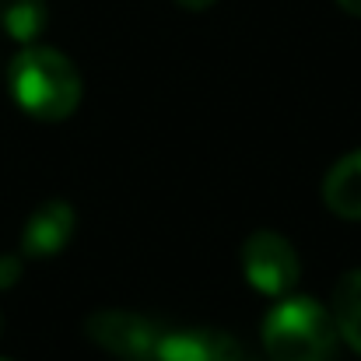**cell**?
<instances>
[{
    "instance_id": "6da1fadb",
    "label": "cell",
    "mask_w": 361,
    "mask_h": 361,
    "mask_svg": "<svg viewBox=\"0 0 361 361\" xmlns=\"http://www.w3.org/2000/svg\"><path fill=\"white\" fill-rule=\"evenodd\" d=\"M11 95L18 109L46 123L67 120L81 106V74L78 67L49 46H25L7 71Z\"/></svg>"
},
{
    "instance_id": "7a4b0ae2",
    "label": "cell",
    "mask_w": 361,
    "mask_h": 361,
    "mask_svg": "<svg viewBox=\"0 0 361 361\" xmlns=\"http://www.w3.org/2000/svg\"><path fill=\"white\" fill-rule=\"evenodd\" d=\"M337 326L312 295H284L263 319V348L274 361H334Z\"/></svg>"
},
{
    "instance_id": "3957f363",
    "label": "cell",
    "mask_w": 361,
    "mask_h": 361,
    "mask_svg": "<svg viewBox=\"0 0 361 361\" xmlns=\"http://www.w3.org/2000/svg\"><path fill=\"white\" fill-rule=\"evenodd\" d=\"M242 274L245 281L267 295V298H284L298 284L302 263L295 245L277 235V232H252L242 242Z\"/></svg>"
},
{
    "instance_id": "277c9868",
    "label": "cell",
    "mask_w": 361,
    "mask_h": 361,
    "mask_svg": "<svg viewBox=\"0 0 361 361\" xmlns=\"http://www.w3.org/2000/svg\"><path fill=\"white\" fill-rule=\"evenodd\" d=\"M161 323L147 319V316H133V312H95L88 319V337L120 355L126 361H154V351H158V341H161Z\"/></svg>"
},
{
    "instance_id": "5b68a950",
    "label": "cell",
    "mask_w": 361,
    "mask_h": 361,
    "mask_svg": "<svg viewBox=\"0 0 361 361\" xmlns=\"http://www.w3.org/2000/svg\"><path fill=\"white\" fill-rule=\"evenodd\" d=\"M154 361H245L242 344L214 326H179L161 330Z\"/></svg>"
},
{
    "instance_id": "8992f818",
    "label": "cell",
    "mask_w": 361,
    "mask_h": 361,
    "mask_svg": "<svg viewBox=\"0 0 361 361\" xmlns=\"http://www.w3.org/2000/svg\"><path fill=\"white\" fill-rule=\"evenodd\" d=\"M78 228V214L67 200H49L42 207H35L21 228V252L25 256H56L63 252V245L74 239Z\"/></svg>"
},
{
    "instance_id": "52a82bcc",
    "label": "cell",
    "mask_w": 361,
    "mask_h": 361,
    "mask_svg": "<svg viewBox=\"0 0 361 361\" xmlns=\"http://www.w3.org/2000/svg\"><path fill=\"white\" fill-rule=\"evenodd\" d=\"M323 200L326 207L344 218V221H361V147L344 154L323 179Z\"/></svg>"
},
{
    "instance_id": "ba28073f",
    "label": "cell",
    "mask_w": 361,
    "mask_h": 361,
    "mask_svg": "<svg viewBox=\"0 0 361 361\" xmlns=\"http://www.w3.org/2000/svg\"><path fill=\"white\" fill-rule=\"evenodd\" d=\"M330 316H334L337 334L361 355V270H348L334 284Z\"/></svg>"
},
{
    "instance_id": "9c48e42d",
    "label": "cell",
    "mask_w": 361,
    "mask_h": 361,
    "mask_svg": "<svg viewBox=\"0 0 361 361\" xmlns=\"http://www.w3.org/2000/svg\"><path fill=\"white\" fill-rule=\"evenodd\" d=\"M0 25L14 42H32L46 28V0H0Z\"/></svg>"
},
{
    "instance_id": "30bf717a",
    "label": "cell",
    "mask_w": 361,
    "mask_h": 361,
    "mask_svg": "<svg viewBox=\"0 0 361 361\" xmlns=\"http://www.w3.org/2000/svg\"><path fill=\"white\" fill-rule=\"evenodd\" d=\"M18 281H21V256L4 252V256H0V291L14 288Z\"/></svg>"
},
{
    "instance_id": "8fae6325",
    "label": "cell",
    "mask_w": 361,
    "mask_h": 361,
    "mask_svg": "<svg viewBox=\"0 0 361 361\" xmlns=\"http://www.w3.org/2000/svg\"><path fill=\"white\" fill-rule=\"evenodd\" d=\"M176 4H183L186 11H207L214 0H176Z\"/></svg>"
},
{
    "instance_id": "7c38bea8",
    "label": "cell",
    "mask_w": 361,
    "mask_h": 361,
    "mask_svg": "<svg viewBox=\"0 0 361 361\" xmlns=\"http://www.w3.org/2000/svg\"><path fill=\"white\" fill-rule=\"evenodd\" d=\"M348 14H355V18H361V0H337Z\"/></svg>"
},
{
    "instance_id": "4fadbf2b",
    "label": "cell",
    "mask_w": 361,
    "mask_h": 361,
    "mask_svg": "<svg viewBox=\"0 0 361 361\" xmlns=\"http://www.w3.org/2000/svg\"><path fill=\"white\" fill-rule=\"evenodd\" d=\"M0 361H4V358H0Z\"/></svg>"
}]
</instances>
